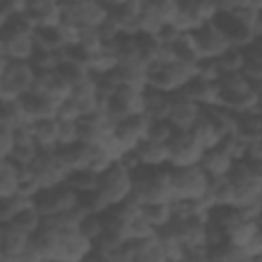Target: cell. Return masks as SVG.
I'll return each mask as SVG.
<instances>
[{"instance_id":"6da1fadb","label":"cell","mask_w":262,"mask_h":262,"mask_svg":"<svg viewBox=\"0 0 262 262\" xmlns=\"http://www.w3.org/2000/svg\"><path fill=\"white\" fill-rule=\"evenodd\" d=\"M133 188H131V199H135L139 205L147 203H172L174 192H172V168H135L131 172Z\"/></svg>"},{"instance_id":"7a4b0ae2","label":"cell","mask_w":262,"mask_h":262,"mask_svg":"<svg viewBox=\"0 0 262 262\" xmlns=\"http://www.w3.org/2000/svg\"><path fill=\"white\" fill-rule=\"evenodd\" d=\"M35 29L18 14L0 27V51L8 61H29L35 51Z\"/></svg>"},{"instance_id":"3957f363","label":"cell","mask_w":262,"mask_h":262,"mask_svg":"<svg viewBox=\"0 0 262 262\" xmlns=\"http://www.w3.org/2000/svg\"><path fill=\"white\" fill-rule=\"evenodd\" d=\"M196 76V66L182 61H172L168 66H154L147 70V88H154L164 94L180 92Z\"/></svg>"},{"instance_id":"277c9868","label":"cell","mask_w":262,"mask_h":262,"mask_svg":"<svg viewBox=\"0 0 262 262\" xmlns=\"http://www.w3.org/2000/svg\"><path fill=\"white\" fill-rule=\"evenodd\" d=\"M131 188H133L131 170H127L121 162H115L106 172L98 176L96 194L102 199V203L108 209H113L131 196Z\"/></svg>"},{"instance_id":"5b68a950","label":"cell","mask_w":262,"mask_h":262,"mask_svg":"<svg viewBox=\"0 0 262 262\" xmlns=\"http://www.w3.org/2000/svg\"><path fill=\"white\" fill-rule=\"evenodd\" d=\"M29 174L35 178V182L41 186V190H51L57 188L66 182L68 178V170L57 154V149L53 151H39V156L33 160V164L27 168Z\"/></svg>"},{"instance_id":"8992f818","label":"cell","mask_w":262,"mask_h":262,"mask_svg":"<svg viewBox=\"0 0 262 262\" xmlns=\"http://www.w3.org/2000/svg\"><path fill=\"white\" fill-rule=\"evenodd\" d=\"M80 201H82L80 194H76L66 184H61V186L51 188V190H41L33 199V207L43 219H53L61 213H68V211L76 209L80 205Z\"/></svg>"},{"instance_id":"52a82bcc","label":"cell","mask_w":262,"mask_h":262,"mask_svg":"<svg viewBox=\"0 0 262 262\" xmlns=\"http://www.w3.org/2000/svg\"><path fill=\"white\" fill-rule=\"evenodd\" d=\"M209 188V176L201 166L172 170V192L174 201H201Z\"/></svg>"},{"instance_id":"ba28073f","label":"cell","mask_w":262,"mask_h":262,"mask_svg":"<svg viewBox=\"0 0 262 262\" xmlns=\"http://www.w3.org/2000/svg\"><path fill=\"white\" fill-rule=\"evenodd\" d=\"M35 80V70L29 61H10L4 76L0 78V102L18 100L23 94L31 92Z\"/></svg>"},{"instance_id":"9c48e42d","label":"cell","mask_w":262,"mask_h":262,"mask_svg":"<svg viewBox=\"0 0 262 262\" xmlns=\"http://www.w3.org/2000/svg\"><path fill=\"white\" fill-rule=\"evenodd\" d=\"M192 41L201 59H217L231 47L227 35L221 31L217 23H209L192 31Z\"/></svg>"},{"instance_id":"30bf717a","label":"cell","mask_w":262,"mask_h":262,"mask_svg":"<svg viewBox=\"0 0 262 262\" xmlns=\"http://www.w3.org/2000/svg\"><path fill=\"white\" fill-rule=\"evenodd\" d=\"M143 115V92L133 88H117L106 104V117L113 125H119L121 121Z\"/></svg>"},{"instance_id":"8fae6325","label":"cell","mask_w":262,"mask_h":262,"mask_svg":"<svg viewBox=\"0 0 262 262\" xmlns=\"http://www.w3.org/2000/svg\"><path fill=\"white\" fill-rule=\"evenodd\" d=\"M168 151H170L168 166L172 170L199 166V162L203 158V149L196 145V141L192 139V135L188 131H176V135L168 143Z\"/></svg>"},{"instance_id":"7c38bea8","label":"cell","mask_w":262,"mask_h":262,"mask_svg":"<svg viewBox=\"0 0 262 262\" xmlns=\"http://www.w3.org/2000/svg\"><path fill=\"white\" fill-rule=\"evenodd\" d=\"M61 6H63L61 20L74 23L76 27H98L108 16L104 2L78 0V2H61Z\"/></svg>"},{"instance_id":"4fadbf2b","label":"cell","mask_w":262,"mask_h":262,"mask_svg":"<svg viewBox=\"0 0 262 262\" xmlns=\"http://www.w3.org/2000/svg\"><path fill=\"white\" fill-rule=\"evenodd\" d=\"M92 242H88L78 229H59L53 262H84L92 254Z\"/></svg>"},{"instance_id":"5bb4252c","label":"cell","mask_w":262,"mask_h":262,"mask_svg":"<svg viewBox=\"0 0 262 262\" xmlns=\"http://www.w3.org/2000/svg\"><path fill=\"white\" fill-rule=\"evenodd\" d=\"M149 127H151V121L145 115H135V117H129V119L121 121L119 125H115L113 137L125 147V151L131 154L141 141L147 139Z\"/></svg>"},{"instance_id":"9a60e30c","label":"cell","mask_w":262,"mask_h":262,"mask_svg":"<svg viewBox=\"0 0 262 262\" xmlns=\"http://www.w3.org/2000/svg\"><path fill=\"white\" fill-rule=\"evenodd\" d=\"M108 16L115 18V23L121 29L123 37H137L139 35V10L141 2L127 0V2H104Z\"/></svg>"},{"instance_id":"2e32d148","label":"cell","mask_w":262,"mask_h":262,"mask_svg":"<svg viewBox=\"0 0 262 262\" xmlns=\"http://www.w3.org/2000/svg\"><path fill=\"white\" fill-rule=\"evenodd\" d=\"M203 108L194 102H190L188 98H184L180 92L170 94V115H168V123L176 129V131H190L192 125L196 123V119L201 117Z\"/></svg>"},{"instance_id":"e0dca14e","label":"cell","mask_w":262,"mask_h":262,"mask_svg":"<svg viewBox=\"0 0 262 262\" xmlns=\"http://www.w3.org/2000/svg\"><path fill=\"white\" fill-rule=\"evenodd\" d=\"M219 86L217 82H207V80H201V78H192L182 90L180 94L184 98H188L190 102L199 104L201 108H211V106H217L219 104Z\"/></svg>"},{"instance_id":"ac0fdd59","label":"cell","mask_w":262,"mask_h":262,"mask_svg":"<svg viewBox=\"0 0 262 262\" xmlns=\"http://www.w3.org/2000/svg\"><path fill=\"white\" fill-rule=\"evenodd\" d=\"M27 12L33 16L35 27H59L63 18V6L55 0H37L27 2Z\"/></svg>"},{"instance_id":"d6986e66","label":"cell","mask_w":262,"mask_h":262,"mask_svg":"<svg viewBox=\"0 0 262 262\" xmlns=\"http://www.w3.org/2000/svg\"><path fill=\"white\" fill-rule=\"evenodd\" d=\"M133 158L137 160V164L141 168H164L168 166V160H170V151H168V145H162V143H156V141H141L133 151Z\"/></svg>"},{"instance_id":"ffe728a7","label":"cell","mask_w":262,"mask_h":262,"mask_svg":"<svg viewBox=\"0 0 262 262\" xmlns=\"http://www.w3.org/2000/svg\"><path fill=\"white\" fill-rule=\"evenodd\" d=\"M20 106L31 123H37L43 119H55V111H57V102H53L43 94H33V92H27L20 96Z\"/></svg>"},{"instance_id":"44dd1931","label":"cell","mask_w":262,"mask_h":262,"mask_svg":"<svg viewBox=\"0 0 262 262\" xmlns=\"http://www.w3.org/2000/svg\"><path fill=\"white\" fill-rule=\"evenodd\" d=\"M233 164H235V160H233V158L229 156V151L223 149L221 145L203 151V158H201V162H199L201 170H203L209 178H221V176H227Z\"/></svg>"},{"instance_id":"7402d4cb","label":"cell","mask_w":262,"mask_h":262,"mask_svg":"<svg viewBox=\"0 0 262 262\" xmlns=\"http://www.w3.org/2000/svg\"><path fill=\"white\" fill-rule=\"evenodd\" d=\"M143 115L149 121H168L170 115V94L158 92L154 88L143 90Z\"/></svg>"},{"instance_id":"603a6c76","label":"cell","mask_w":262,"mask_h":262,"mask_svg":"<svg viewBox=\"0 0 262 262\" xmlns=\"http://www.w3.org/2000/svg\"><path fill=\"white\" fill-rule=\"evenodd\" d=\"M203 113L207 115V119L213 123V127L217 129V133L221 135V141L225 137H231L235 133H239V121L237 115L221 108V106H211V108H203Z\"/></svg>"},{"instance_id":"cb8c5ba5","label":"cell","mask_w":262,"mask_h":262,"mask_svg":"<svg viewBox=\"0 0 262 262\" xmlns=\"http://www.w3.org/2000/svg\"><path fill=\"white\" fill-rule=\"evenodd\" d=\"M188 133L192 135V139L196 141V145H199L203 151L221 145V135L217 133V129L213 127V123L207 119L205 113H201V117L196 119V123L192 125V129H190Z\"/></svg>"},{"instance_id":"d4e9b609","label":"cell","mask_w":262,"mask_h":262,"mask_svg":"<svg viewBox=\"0 0 262 262\" xmlns=\"http://www.w3.org/2000/svg\"><path fill=\"white\" fill-rule=\"evenodd\" d=\"M33 141L39 151L57 149V121L43 119V121L33 123Z\"/></svg>"},{"instance_id":"484cf974","label":"cell","mask_w":262,"mask_h":262,"mask_svg":"<svg viewBox=\"0 0 262 262\" xmlns=\"http://www.w3.org/2000/svg\"><path fill=\"white\" fill-rule=\"evenodd\" d=\"M242 74L248 78L250 84H262V41H256L244 49Z\"/></svg>"},{"instance_id":"4316f807","label":"cell","mask_w":262,"mask_h":262,"mask_svg":"<svg viewBox=\"0 0 262 262\" xmlns=\"http://www.w3.org/2000/svg\"><path fill=\"white\" fill-rule=\"evenodd\" d=\"M141 215L154 229H162V227L170 225L172 219H174L172 203H147V205H141Z\"/></svg>"},{"instance_id":"83f0119b","label":"cell","mask_w":262,"mask_h":262,"mask_svg":"<svg viewBox=\"0 0 262 262\" xmlns=\"http://www.w3.org/2000/svg\"><path fill=\"white\" fill-rule=\"evenodd\" d=\"M20 184V168L10 160L0 162V199H10L18 194Z\"/></svg>"},{"instance_id":"f1b7e54d","label":"cell","mask_w":262,"mask_h":262,"mask_svg":"<svg viewBox=\"0 0 262 262\" xmlns=\"http://www.w3.org/2000/svg\"><path fill=\"white\" fill-rule=\"evenodd\" d=\"M63 184L68 188H72L76 194H80V199H82V196H86L98 188V174H94L90 170H76V172L68 174Z\"/></svg>"},{"instance_id":"f546056e","label":"cell","mask_w":262,"mask_h":262,"mask_svg":"<svg viewBox=\"0 0 262 262\" xmlns=\"http://www.w3.org/2000/svg\"><path fill=\"white\" fill-rule=\"evenodd\" d=\"M35 39V47L37 49H45V51H59L66 47V41L59 33L57 27H39L33 33Z\"/></svg>"},{"instance_id":"4dcf8cb0","label":"cell","mask_w":262,"mask_h":262,"mask_svg":"<svg viewBox=\"0 0 262 262\" xmlns=\"http://www.w3.org/2000/svg\"><path fill=\"white\" fill-rule=\"evenodd\" d=\"M117 66H143L139 59V43L137 37H121L117 41Z\"/></svg>"},{"instance_id":"1f68e13d","label":"cell","mask_w":262,"mask_h":262,"mask_svg":"<svg viewBox=\"0 0 262 262\" xmlns=\"http://www.w3.org/2000/svg\"><path fill=\"white\" fill-rule=\"evenodd\" d=\"M256 233H260V221H248V219H242L239 223L231 225L227 231H225V239L235 244L237 248H242L246 242H250Z\"/></svg>"},{"instance_id":"d6a6232c","label":"cell","mask_w":262,"mask_h":262,"mask_svg":"<svg viewBox=\"0 0 262 262\" xmlns=\"http://www.w3.org/2000/svg\"><path fill=\"white\" fill-rule=\"evenodd\" d=\"M164 25L160 23V16H158V10H156V0L141 2V10H139V35H151V37H156V33Z\"/></svg>"},{"instance_id":"836d02e7","label":"cell","mask_w":262,"mask_h":262,"mask_svg":"<svg viewBox=\"0 0 262 262\" xmlns=\"http://www.w3.org/2000/svg\"><path fill=\"white\" fill-rule=\"evenodd\" d=\"M8 223H12L18 231H23L25 235H29V237H33L39 229H41V223H43V217L35 211V207L31 205V207H27V209H23L20 213H16V217L12 219V221H8Z\"/></svg>"},{"instance_id":"e575fe53","label":"cell","mask_w":262,"mask_h":262,"mask_svg":"<svg viewBox=\"0 0 262 262\" xmlns=\"http://www.w3.org/2000/svg\"><path fill=\"white\" fill-rule=\"evenodd\" d=\"M246 256L242 252V248H237L235 244L223 239L215 246L209 248V262H242Z\"/></svg>"},{"instance_id":"d590c367","label":"cell","mask_w":262,"mask_h":262,"mask_svg":"<svg viewBox=\"0 0 262 262\" xmlns=\"http://www.w3.org/2000/svg\"><path fill=\"white\" fill-rule=\"evenodd\" d=\"M33 201L20 194H14L10 199H0V225H6L8 221H12L16 217V213H20L23 209L31 207Z\"/></svg>"},{"instance_id":"8d00e7d4","label":"cell","mask_w":262,"mask_h":262,"mask_svg":"<svg viewBox=\"0 0 262 262\" xmlns=\"http://www.w3.org/2000/svg\"><path fill=\"white\" fill-rule=\"evenodd\" d=\"M29 63L33 66L35 72H57L61 66L57 51H45V49H37V47H35Z\"/></svg>"},{"instance_id":"74e56055","label":"cell","mask_w":262,"mask_h":262,"mask_svg":"<svg viewBox=\"0 0 262 262\" xmlns=\"http://www.w3.org/2000/svg\"><path fill=\"white\" fill-rule=\"evenodd\" d=\"M239 133L248 139H262V111H250L237 117Z\"/></svg>"},{"instance_id":"f35d334b","label":"cell","mask_w":262,"mask_h":262,"mask_svg":"<svg viewBox=\"0 0 262 262\" xmlns=\"http://www.w3.org/2000/svg\"><path fill=\"white\" fill-rule=\"evenodd\" d=\"M217 86L221 92H248L252 90L254 84H250L242 72H231V74H221Z\"/></svg>"},{"instance_id":"ab89813d","label":"cell","mask_w":262,"mask_h":262,"mask_svg":"<svg viewBox=\"0 0 262 262\" xmlns=\"http://www.w3.org/2000/svg\"><path fill=\"white\" fill-rule=\"evenodd\" d=\"M217 66L221 70V74H231V72H242L244 68V49L239 47H229L223 55H219Z\"/></svg>"},{"instance_id":"60d3db41","label":"cell","mask_w":262,"mask_h":262,"mask_svg":"<svg viewBox=\"0 0 262 262\" xmlns=\"http://www.w3.org/2000/svg\"><path fill=\"white\" fill-rule=\"evenodd\" d=\"M76 45H80L88 53H96V51L102 49L104 41H102V37H100V33H98L96 27H80V31H78V43Z\"/></svg>"},{"instance_id":"b9f144b4","label":"cell","mask_w":262,"mask_h":262,"mask_svg":"<svg viewBox=\"0 0 262 262\" xmlns=\"http://www.w3.org/2000/svg\"><path fill=\"white\" fill-rule=\"evenodd\" d=\"M57 74L61 76V80L70 88H76L78 84H82V82H86L90 78V72L84 66H78V63H61Z\"/></svg>"},{"instance_id":"7bdbcfd3","label":"cell","mask_w":262,"mask_h":262,"mask_svg":"<svg viewBox=\"0 0 262 262\" xmlns=\"http://www.w3.org/2000/svg\"><path fill=\"white\" fill-rule=\"evenodd\" d=\"M80 143L78 121H57V147H70Z\"/></svg>"},{"instance_id":"ee69618b","label":"cell","mask_w":262,"mask_h":262,"mask_svg":"<svg viewBox=\"0 0 262 262\" xmlns=\"http://www.w3.org/2000/svg\"><path fill=\"white\" fill-rule=\"evenodd\" d=\"M156 235V229L143 219V215L139 213L137 217H133L127 225V242H133V239H149Z\"/></svg>"},{"instance_id":"f6af8a7d","label":"cell","mask_w":262,"mask_h":262,"mask_svg":"<svg viewBox=\"0 0 262 262\" xmlns=\"http://www.w3.org/2000/svg\"><path fill=\"white\" fill-rule=\"evenodd\" d=\"M39 156V149L35 143H29V145H14L8 160L12 164H16L18 168H29L33 164V160Z\"/></svg>"},{"instance_id":"bcb514c9","label":"cell","mask_w":262,"mask_h":262,"mask_svg":"<svg viewBox=\"0 0 262 262\" xmlns=\"http://www.w3.org/2000/svg\"><path fill=\"white\" fill-rule=\"evenodd\" d=\"M78 231H80L88 242L94 244V242L102 235V215H94V213L86 215V217L80 221Z\"/></svg>"},{"instance_id":"7dc6e473","label":"cell","mask_w":262,"mask_h":262,"mask_svg":"<svg viewBox=\"0 0 262 262\" xmlns=\"http://www.w3.org/2000/svg\"><path fill=\"white\" fill-rule=\"evenodd\" d=\"M174 135H176V129L168 121H151L147 139L149 141H156V143H162V145H168Z\"/></svg>"},{"instance_id":"c3c4849f","label":"cell","mask_w":262,"mask_h":262,"mask_svg":"<svg viewBox=\"0 0 262 262\" xmlns=\"http://www.w3.org/2000/svg\"><path fill=\"white\" fill-rule=\"evenodd\" d=\"M194 4V14L199 25H209L215 23L219 16V2H211V0H203V2H192Z\"/></svg>"},{"instance_id":"681fc988","label":"cell","mask_w":262,"mask_h":262,"mask_svg":"<svg viewBox=\"0 0 262 262\" xmlns=\"http://www.w3.org/2000/svg\"><path fill=\"white\" fill-rule=\"evenodd\" d=\"M80 119H82V113L74 98H66L57 104L55 121H80Z\"/></svg>"},{"instance_id":"f907efd6","label":"cell","mask_w":262,"mask_h":262,"mask_svg":"<svg viewBox=\"0 0 262 262\" xmlns=\"http://www.w3.org/2000/svg\"><path fill=\"white\" fill-rule=\"evenodd\" d=\"M178 6H180V2H176V0H156V10L160 16V23L162 25H174L176 14H178Z\"/></svg>"},{"instance_id":"816d5d0a","label":"cell","mask_w":262,"mask_h":262,"mask_svg":"<svg viewBox=\"0 0 262 262\" xmlns=\"http://www.w3.org/2000/svg\"><path fill=\"white\" fill-rule=\"evenodd\" d=\"M219 76H221V70H219L215 59H201L196 63V76L194 78H201L207 82H217Z\"/></svg>"},{"instance_id":"f5cc1de1","label":"cell","mask_w":262,"mask_h":262,"mask_svg":"<svg viewBox=\"0 0 262 262\" xmlns=\"http://www.w3.org/2000/svg\"><path fill=\"white\" fill-rule=\"evenodd\" d=\"M180 262H209L207 246H184L180 254Z\"/></svg>"},{"instance_id":"db71d44e","label":"cell","mask_w":262,"mask_h":262,"mask_svg":"<svg viewBox=\"0 0 262 262\" xmlns=\"http://www.w3.org/2000/svg\"><path fill=\"white\" fill-rule=\"evenodd\" d=\"M96 29H98V33H100V37H102L104 43H111V41H117L119 37H123L119 25H117L115 18H111V16H106Z\"/></svg>"},{"instance_id":"11a10c76","label":"cell","mask_w":262,"mask_h":262,"mask_svg":"<svg viewBox=\"0 0 262 262\" xmlns=\"http://www.w3.org/2000/svg\"><path fill=\"white\" fill-rule=\"evenodd\" d=\"M242 252L246 258H262V231L256 233L250 242H246L242 246Z\"/></svg>"},{"instance_id":"9f6ffc18","label":"cell","mask_w":262,"mask_h":262,"mask_svg":"<svg viewBox=\"0 0 262 262\" xmlns=\"http://www.w3.org/2000/svg\"><path fill=\"white\" fill-rule=\"evenodd\" d=\"M16 262H45V258L39 252V248L33 244V239H29V244L25 246V250L20 252V256H18Z\"/></svg>"},{"instance_id":"6f0895ef","label":"cell","mask_w":262,"mask_h":262,"mask_svg":"<svg viewBox=\"0 0 262 262\" xmlns=\"http://www.w3.org/2000/svg\"><path fill=\"white\" fill-rule=\"evenodd\" d=\"M84 262H133L125 252H123V248L119 250V252H115V254H111V256H104V258H100V256H96V254H90Z\"/></svg>"},{"instance_id":"680465c9","label":"cell","mask_w":262,"mask_h":262,"mask_svg":"<svg viewBox=\"0 0 262 262\" xmlns=\"http://www.w3.org/2000/svg\"><path fill=\"white\" fill-rule=\"evenodd\" d=\"M8 63H10V61H8V59H6V55H4L2 51H0V78L4 76V72H6V68H8Z\"/></svg>"},{"instance_id":"91938a15","label":"cell","mask_w":262,"mask_h":262,"mask_svg":"<svg viewBox=\"0 0 262 262\" xmlns=\"http://www.w3.org/2000/svg\"><path fill=\"white\" fill-rule=\"evenodd\" d=\"M2 160H8V154H6V151L0 147V162H2Z\"/></svg>"},{"instance_id":"94428289","label":"cell","mask_w":262,"mask_h":262,"mask_svg":"<svg viewBox=\"0 0 262 262\" xmlns=\"http://www.w3.org/2000/svg\"><path fill=\"white\" fill-rule=\"evenodd\" d=\"M242 262H262V258H244Z\"/></svg>"},{"instance_id":"6125c7cd","label":"cell","mask_w":262,"mask_h":262,"mask_svg":"<svg viewBox=\"0 0 262 262\" xmlns=\"http://www.w3.org/2000/svg\"><path fill=\"white\" fill-rule=\"evenodd\" d=\"M0 86H2V82H0Z\"/></svg>"},{"instance_id":"be15d7a7","label":"cell","mask_w":262,"mask_h":262,"mask_svg":"<svg viewBox=\"0 0 262 262\" xmlns=\"http://www.w3.org/2000/svg\"><path fill=\"white\" fill-rule=\"evenodd\" d=\"M2 162H4V160H2Z\"/></svg>"}]
</instances>
